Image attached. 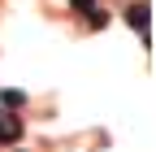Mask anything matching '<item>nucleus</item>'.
<instances>
[{
	"instance_id": "nucleus-1",
	"label": "nucleus",
	"mask_w": 156,
	"mask_h": 152,
	"mask_svg": "<svg viewBox=\"0 0 156 152\" xmlns=\"http://www.w3.org/2000/svg\"><path fill=\"white\" fill-rule=\"evenodd\" d=\"M17 139H22V118L0 109V143H17Z\"/></svg>"
},
{
	"instance_id": "nucleus-2",
	"label": "nucleus",
	"mask_w": 156,
	"mask_h": 152,
	"mask_svg": "<svg viewBox=\"0 0 156 152\" xmlns=\"http://www.w3.org/2000/svg\"><path fill=\"white\" fill-rule=\"evenodd\" d=\"M126 22H130L134 31H143V35H147V22H152V9H147V5H130V9H126Z\"/></svg>"
},
{
	"instance_id": "nucleus-3",
	"label": "nucleus",
	"mask_w": 156,
	"mask_h": 152,
	"mask_svg": "<svg viewBox=\"0 0 156 152\" xmlns=\"http://www.w3.org/2000/svg\"><path fill=\"white\" fill-rule=\"evenodd\" d=\"M0 100H5L9 109H17V104H26V96H22V91H0Z\"/></svg>"
},
{
	"instance_id": "nucleus-4",
	"label": "nucleus",
	"mask_w": 156,
	"mask_h": 152,
	"mask_svg": "<svg viewBox=\"0 0 156 152\" xmlns=\"http://www.w3.org/2000/svg\"><path fill=\"white\" fill-rule=\"evenodd\" d=\"M87 22H91V26H104V22H108V13H104V9H100V5H95V9H91V13H87Z\"/></svg>"
},
{
	"instance_id": "nucleus-5",
	"label": "nucleus",
	"mask_w": 156,
	"mask_h": 152,
	"mask_svg": "<svg viewBox=\"0 0 156 152\" xmlns=\"http://www.w3.org/2000/svg\"><path fill=\"white\" fill-rule=\"evenodd\" d=\"M69 5H74L78 13H91V9H95V0H69Z\"/></svg>"
}]
</instances>
